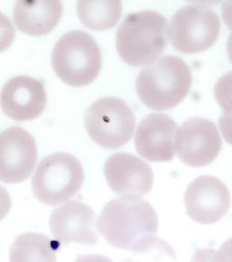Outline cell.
Returning <instances> with one entry per match:
<instances>
[{"instance_id":"obj_1","label":"cell","mask_w":232,"mask_h":262,"mask_svg":"<svg viewBox=\"0 0 232 262\" xmlns=\"http://www.w3.org/2000/svg\"><path fill=\"white\" fill-rule=\"evenodd\" d=\"M158 215L148 201L122 196L109 201L97 220V229L111 246L133 251L158 230Z\"/></svg>"},{"instance_id":"obj_2","label":"cell","mask_w":232,"mask_h":262,"mask_svg":"<svg viewBox=\"0 0 232 262\" xmlns=\"http://www.w3.org/2000/svg\"><path fill=\"white\" fill-rule=\"evenodd\" d=\"M192 83V70L187 63L179 57L166 56L139 73L136 91L147 107L168 111L186 98Z\"/></svg>"},{"instance_id":"obj_3","label":"cell","mask_w":232,"mask_h":262,"mask_svg":"<svg viewBox=\"0 0 232 262\" xmlns=\"http://www.w3.org/2000/svg\"><path fill=\"white\" fill-rule=\"evenodd\" d=\"M167 44V19L154 11L130 14L116 34L119 56L122 61L134 67L148 65L157 60Z\"/></svg>"},{"instance_id":"obj_4","label":"cell","mask_w":232,"mask_h":262,"mask_svg":"<svg viewBox=\"0 0 232 262\" xmlns=\"http://www.w3.org/2000/svg\"><path fill=\"white\" fill-rule=\"evenodd\" d=\"M52 66L57 77L72 86L95 80L102 66L101 50L94 37L81 30L65 33L54 48Z\"/></svg>"},{"instance_id":"obj_5","label":"cell","mask_w":232,"mask_h":262,"mask_svg":"<svg viewBox=\"0 0 232 262\" xmlns=\"http://www.w3.org/2000/svg\"><path fill=\"white\" fill-rule=\"evenodd\" d=\"M85 173L80 160L68 153H55L41 160L32 179V190L38 201L57 206L75 196Z\"/></svg>"},{"instance_id":"obj_6","label":"cell","mask_w":232,"mask_h":262,"mask_svg":"<svg viewBox=\"0 0 232 262\" xmlns=\"http://www.w3.org/2000/svg\"><path fill=\"white\" fill-rule=\"evenodd\" d=\"M85 120L90 138L100 147L109 149L128 143L135 131V114L120 98L98 99L86 111Z\"/></svg>"},{"instance_id":"obj_7","label":"cell","mask_w":232,"mask_h":262,"mask_svg":"<svg viewBox=\"0 0 232 262\" xmlns=\"http://www.w3.org/2000/svg\"><path fill=\"white\" fill-rule=\"evenodd\" d=\"M220 29V18L213 10L203 6H187L172 16L169 36L176 50L199 53L213 46Z\"/></svg>"},{"instance_id":"obj_8","label":"cell","mask_w":232,"mask_h":262,"mask_svg":"<svg viewBox=\"0 0 232 262\" xmlns=\"http://www.w3.org/2000/svg\"><path fill=\"white\" fill-rule=\"evenodd\" d=\"M222 146L214 123L202 118H192L184 123L176 135L175 150L183 163L200 168L212 163Z\"/></svg>"},{"instance_id":"obj_9","label":"cell","mask_w":232,"mask_h":262,"mask_svg":"<svg viewBox=\"0 0 232 262\" xmlns=\"http://www.w3.org/2000/svg\"><path fill=\"white\" fill-rule=\"evenodd\" d=\"M37 160V144L25 129L11 127L0 133L1 181L14 184L28 180Z\"/></svg>"},{"instance_id":"obj_10","label":"cell","mask_w":232,"mask_h":262,"mask_svg":"<svg viewBox=\"0 0 232 262\" xmlns=\"http://www.w3.org/2000/svg\"><path fill=\"white\" fill-rule=\"evenodd\" d=\"M184 203L192 221L210 225L220 221L228 212L230 194L221 180L215 177L201 176L188 186Z\"/></svg>"},{"instance_id":"obj_11","label":"cell","mask_w":232,"mask_h":262,"mask_svg":"<svg viewBox=\"0 0 232 262\" xmlns=\"http://www.w3.org/2000/svg\"><path fill=\"white\" fill-rule=\"evenodd\" d=\"M46 101L44 85L28 76L10 78L0 92L2 111L16 121L37 119L45 111Z\"/></svg>"},{"instance_id":"obj_12","label":"cell","mask_w":232,"mask_h":262,"mask_svg":"<svg viewBox=\"0 0 232 262\" xmlns=\"http://www.w3.org/2000/svg\"><path fill=\"white\" fill-rule=\"evenodd\" d=\"M104 171L111 189L122 196H143L151 191L153 185L151 167L129 153L111 156Z\"/></svg>"},{"instance_id":"obj_13","label":"cell","mask_w":232,"mask_h":262,"mask_svg":"<svg viewBox=\"0 0 232 262\" xmlns=\"http://www.w3.org/2000/svg\"><path fill=\"white\" fill-rule=\"evenodd\" d=\"M94 210L79 201H69L55 209L49 225L53 237L64 244L94 245L98 241Z\"/></svg>"},{"instance_id":"obj_14","label":"cell","mask_w":232,"mask_h":262,"mask_svg":"<svg viewBox=\"0 0 232 262\" xmlns=\"http://www.w3.org/2000/svg\"><path fill=\"white\" fill-rule=\"evenodd\" d=\"M177 124L169 116L151 114L140 122L135 134L139 155L151 162H167L175 156Z\"/></svg>"},{"instance_id":"obj_15","label":"cell","mask_w":232,"mask_h":262,"mask_svg":"<svg viewBox=\"0 0 232 262\" xmlns=\"http://www.w3.org/2000/svg\"><path fill=\"white\" fill-rule=\"evenodd\" d=\"M13 14L16 28L21 32L39 37L57 27L63 14V4L58 0L17 1Z\"/></svg>"},{"instance_id":"obj_16","label":"cell","mask_w":232,"mask_h":262,"mask_svg":"<svg viewBox=\"0 0 232 262\" xmlns=\"http://www.w3.org/2000/svg\"><path fill=\"white\" fill-rule=\"evenodd\" d=\"M57 242L40 233L22 234L9 249L10 262H57Z\"/></svg>"},{"instance_id":"obj_17","label":"cell","mask_w":232,"mask_h":262,"mask_svg":"<svg viewBox=\"0 0 232 262\" xmlns=\"http://www.w3.org/2000/svg\"><path fill=\"white\" fill-rule=\"evenodd\" d=\"M78 15L86 28L106 30L117 24L122 14L120 1H78Z\"/></svg>"},{"instance_id":"obj_18","label":"cell","mask_w":232,"mask_h":262,"mask_svg":"<svg viewBox=\"0 0 232 262\" xmlns=\"http://www.w3.org/2000/svg\"><path fill=\"white\" fill-rule=\"evenodd\" d=\"M134 257L124 262H176L175 251L167 242L156 236H150L132 251Z\"/></svg>"},{"instance_id":"obj_19","label":"cell","mask_w":232,"mask_h":262,"mask_svg":"<svg viewBox=\"0 0 232 262\" xmlns=\"http://www.w3.org/2000/svg\"><path fill=\"white\" fill-rule=\"evenodd\" d=\"M192 262H232V237L215 251L211 249H200L193 254Z\"/></svg>"},{"instance_id":"obj_20","label":"cell","mask_w":232,"mask_h":262,"mask_svg":"<svg viewBox=\"0 0 232 262\" xmlns=\"http://www.w3.org/2000/svg\"><path fill=\"white\" fill-rule=\"evenodd\" d=\"M214 96L224 111L232 112V71L219 78L214 88Z\"/></svg>"},{"instance_id":"obj_21","label":"cell","mask_w":232,"mask_h":262,"mask_svg":"<svg viewBox=\"0 0 232 262\" xmlns=\"http://www.w3.org/2000/svg\"><path fill=\"white\" fill-rule=\"evenodd\" d=\"M16 30L8 16L0 12V53L12 45Z\"/></svg>"},{"instance_id":"obj_22","label":"cell","mask_w":232,"mask_h":262,"mask_svg":"<svg viewBox=\"0 0 232 262\" xmlns=\"http://www.w3.org/2000/svg\"><path fill=\"white\" fill-rule=\"evenodd\" d=\"M220 128L225 140L232 145V112L224 111L220 116Z\"/></svg>"},{"instance_id":"obj_23","label":"cell","mask_w":232,"mask_h":262,"mask_svg":"<svg viewBox=\"0 0 232 262\" xmlns=\"http://www.w3.org/2000/svg\"><path fill=\"white\" fill-rule=\"evenodd\" d=\"M12 206L11 198L8 190L0 186V221H2L8 215Z\"/></svg>"},{"instance_id":"obj_24","label":"cell","mask_w":232,"mask_h":262,"mask_svg":"<svg viewBox=\"0 0 232 262\" xmlns=\"http://www.w3.org/2000/svg\"><path fill=\"white\" fill-rule=\"evenodd\" d=\"M221 13L225 23L232 30V1L222 3Z\"/></svg>"},{"instance_id":"obj_25","label":"cell","mask_w":232,"mask_h":262,"mask_svg":"<svg viewBox=\"0 0 232 262\" xmlns=\"http://www.w3.org/2000/svg\"><path fill=\"white\" fill-rule=\"evenodd\" d=\"M75 262H113L111 258L106 256L97 255V254H88L84 256H79Z\"/></svg>"},{"instance_id":"obj_26","label":"cell","mask_w":232,"mask_h":262,"mask_svg":"<svg viewBox=\"0 0 232 262\" xmlns=\"http://www.w3.org/2000/svg\"><path fill=\"white\" fill-rule=\"evenodd\" d=\"M227 53H228L229 61L231 62L232 64V34H230V36L228 37V43H227Z\"/></svg>"}]
</instances>
